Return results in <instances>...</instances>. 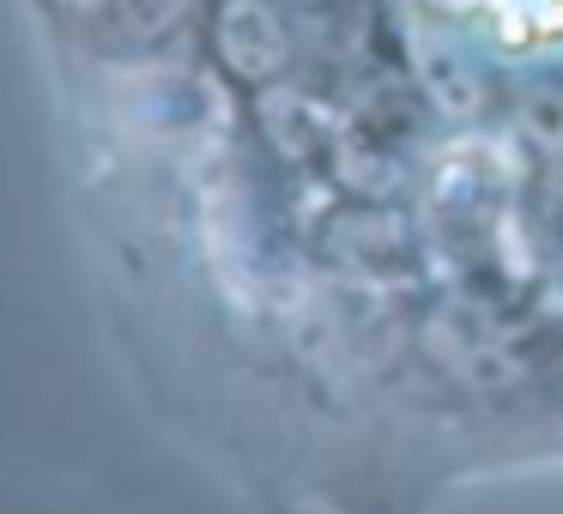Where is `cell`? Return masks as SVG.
I'll use <instances>...</instances> for the list:
<instances>
[{"label":"cell","mask_w":563,"mask_h":514,"mask_svg":"<svg viewBox=\"0 0 563 514\" xmlns=\"http://www.w3.org/2000/svg\"><path fill=\"white\" fill-rule=\"evenodd\" d=\"M454 7H490L509 43H545L563 31V0H454Z\"/></svg>","instance_id":"cell-2"},{"label":"cell","mask_w":563,"mask_h":514,"mask_svg":"<svg viewBox=\"0 0 563 514\" xmlns=\"http://www.w3.org/2000/svg\"><path fill=\"white\" fill-rule=\"evenodd\" d=\"M219 49L243 79H273L285 67V31L267 0H224L219 13Z\"/></svg>","instance_id":"cell-1"},{"label":"cell","mask_w":563,"mask_h":514,"mask_svg":"<svg viewBox=\"0 0 563 514\" xmlns=\"http://www.w3.org/2000/svg\"><path fill=\"white\" fill-rule=\"evenodd\" d=\"M188 7H195V0H122V19L140 37H158V31H170Z\"/></svg>","instance_id":"cell-3"}]
</instances>
